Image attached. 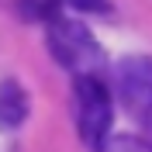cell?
Returning <instances> with one entry per match:
<instances>
[{
  "mask_svg": "<svg viewBox=\"0 0 152 152\" xmlns=\"http://www.w3.org/2000/svg\"><path fill=\"white\" fill-rule=\"evenodd\" d=\"M48 48L59 66H66L76 76H100V69L107 66L104 48L80 21H48Z\"/></svg>",
  "mask_w": 152,
  "mask_h": 152,
  "instance_id": "6da1fadb",
  "label": "cell"
},
{
  "mask_svg": "<svg viewBox=\"0 0 152 152\" xmlns=\"http://www.w3.org/2000/svg\"><path fill=\"white\" fill-rule=\"evenodd\" d=\"M111 94L100 83V76H76V121H80V135L86 145H100L111 135Z\"/></svg>",
  "mask_w": 152,
  "mask_h": 152,
  "instance_id": "7a4b0ae2",
  "label": "cell"
},
{
  "mask_svg": "<svg viewBox=\"0 0 152 152\" xmlns=\"http://www.w3.org/2000/svg\"><path fill=\"white\" fill-rule=\"evenodd\" d=\"M114 90L124 111L135 118H152V59L149 56H124L114 66Z\"/></svg>",
  "mask_w": 152,
  "mask_h": 152,
  "instance_id": "3957f363",
  "label": "cell"
},
{
  "mask_svg": "<svg viewBox=\"0 0 152 152\" xmlns=\"http://www.w3.org/2000/svg\"><path fill=\"white\" fill-rule=\"evenodd\" d=\"M28 118V94L18 80L0 83V132H14Z\"/></svg>",
  "mask_w": 152,
  "mask_h": 152,
  "instance_id": "277c9868",
  "label": "cell"
},
{
  "mask_svg": "<svg viewBox=\"0 0 152 152\" xmlns=\"http://www.w3.org/2000/svg\"><path fill=\"white\" fill-rule=\"evenodd\" d=\"M97 152H152V149L138 135H107L104 142L97 145Z\"/></svg>",
  "mask_w": 152,
  "mask_h": 152,
  "instance_id": "5b68a950",
  "label": "cell"
},
{
  "mask_svg": "<svg viewBox=\"0 0 152 152\" xmlns=\"http://www.w3.org/2000/svg\"><path fill=\"white\" fill-rule=\"evenodd\" d=\"M62 0H21V14L31 21H56Z\"/></svg>",
  "mask_w": 152,
  "mask_h": 152,
  "instance_id": "8992f818",
  "label": "cell"
},
{
  "mask_svg": "<svg viewBox=\"0 0 152 152\" xmlns=\"http://www.w3.org/2000/svg\"><path fill=\"white\" fill-rule=\"evenodd\" d=\"M69 4L80 7V10H94V14H107V10H111L107 0H69Z\"/></svg>",
  "mask_w": 152,
  "mask_h": 152,
  "instance_id": "52a82bcc",
  "label": "cell"
},
{
  "mask_svg": "<svg viewBox=\"0 0 152 152\" xmlns=\"http://www.w3.org/2000/svg\"><path fill=\"white\" fill-rule=\"evenodd\" d=\"M145 128H149V149H152V118H145Z\"/></svg>",
  "mask_w": 152,
  "mask_h": 152,
  "instance_id": "ba28073f",
  "label": "cell"
}]
</instances>
